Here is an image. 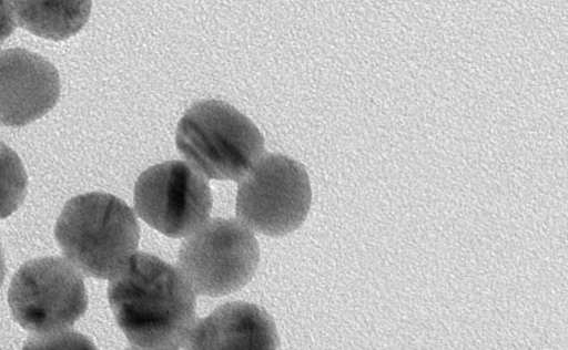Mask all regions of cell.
<instances>
[{
	"label": "cell",
	"instance_id": "13",
	"mask_svg": "<svg viewBox=\"0 0 568 350\" xmlns=\"http://www.w3.org/2000/svg\"><path fill=\"white\" fill-rule=\"evenodd\" d=\"M7 277V264H6V256L3 253L2 245H0V287L4 284Z\"/></svg>",
	"mask_w": 568,
	"mask_h": 350
},
{
	"label": "cell",
	"instance_id": "11",
	"mask_svg": "<svg viewBox=\"0 0 568 350\" xmlns=\"http://www.w3.org/2000/svg\"><path fill=\"white\" fill-rule=\"evenodd\" d=\"M29 177L20 156L0 143V219L13 215L28 195Z\"/></svg>",
	"mask_w": 568,
	"mask_h": 350
},
{
	"label": "cell",
	"instance_id": "12",
	"mask_svg": "<svg viewBox=\"0 0 568 350\" xmlns=\"http://www.w3.org/2000/svg\"><path fill=\"white\" fill-rule=\"evenodd\" d=\"M17 29L12 0H0V45L14 33Z\"/></svg>",
	"mask_w": 568,
	"mask_h": 350
},
{
	"label": "cell",
	"instance_id": "7",
	"mask_svg": "<svg viewBox=\"0 0 568 350\" xmlns=\"http://www.w3.org/2000/svg\"><path fill=\"white\" fill-rule=\"evenodd\" d=\"M134 204L139 216L170 238H182L209 218L213 198L203 176L183 162L146 169L138 179Z\"/></svg>",
	"mask_w": 568,
	"mask_h": 350
},
{
	"label": "cell",
	"instance_id": "10",
	"mask_svg": "<svg viewBox=\"0 0 568 350\" xmlns=\"http://www.w3.org/2000/svg\"><path fill=\"white\" fill-rule=\"evenodd\" d=\"M20 27L54 42L67 41L87 25L92 0H13Z\"/></svg>",
	"mask_w": 568,
	"mask_h": 350
},
{
	"label": "cell",
	"instance_id": "2",
	"mask_svg": "<svg viewBox=\"0 0 568 350\" xmlns=\"http://www.w3.org/2000/svg\"><path fill=\"white\" fill-rule=\"evenodd\" d=\"M55 237L67 258L84 275L111 279L136 251L141 233L125 202L91 193L65 205Z\"/></svg>",
	"mask_w": 568,
	"mask_h": 350
},
{
	"label": "cell",
	"instance_id": "1",
	"mask_svg": "<svg viewBox=\"0 0 568 350\" xmlns=\"http://www.w3.org/2000/svg\"><path fill=\"white\" fill-rule=\"evenodd\" d=\"M108 296L119 327L134 348L186 346L195 323L196 297L172 265L136 253L111 278Z\"/></svg>",
	"mask_w": 568,
	"mask_h": 350
},
{
	"label": "cell",
	"instance_id": "5",
	"mask_svg": "<svg viewBox=\"0 0 568 350\" xmlns=\"http://www.w3.org/2000/svg\"><path fill=\"white\" fill-rule=\"evenodd\" d=\"M260 262L256 238L236 219L213 218L181 246L178 266L199 295L222 297L247 285Z\"/></svg>",
	"mask_w": 568,
	"mask_h": 350
},
{
	"label": "cell",
	"instance_id": "4",
	"mask_svg": "<svg viewBox=\"0 0 568 350\" xmlns=\"http://www.w3.org/2000/svg\"><path fill=\"white\" fill-rule=\"evenodd\" d=\"M312 200L306 168L288 156L266 155L240 181L236 214L254 231L282 237L305 223Z\"/></svg>",
	"mask_w": 568,
	"mask_h": 350
},
{
	"label": "cell",
	"instance_id": "9",
	"mask_svg": "<svg viewBox=\"0 0 568 350\" xmlns=\"http://www.w3.org/2000/svg\"><path fill=\"white\" fill-rule=\"evenodd\" d=\"M186 347L203 350H271L278 347L272 317L261 307L227 302L194 323Z\"/></svg>",
	"mask_w": 568,
	"mask_h": 350
},
{
	"label": "cell",
	"instance_id": "6",
	"mask_svg": "<svg viewBox=\"0 0 568 350\" xmlns=\"http://www.w3.org/2000/svg\"><path fill=\"white\" fill-rule=\"evenodd\" d=\"M9 302L24 329L57 334L81 319L89 298L80 272L62 258L48 257L20 268L10 287Z\"/></svg>",
	"mask_w": 568,
	"mask_h": 350
},
{
	"label": "cell",
	"instance_id": "3",
	"mask_svg": "<svg viewBox=\"0 0 568 350\" xmlns=\"http://www.w3.org/2000/svg\"><path fill=\"white\" fill-rule=\"evenodd\" d=\"M176 147L205 177L240 182L264 153V138L252 121L231 105L203 101L180 121Z\"/></svg>",
	"mask_w": 568,
	"mask_h": 350
},
{
	"label": "cell",
	"instance_id": "8",
	"mask_svg": "<svg viewBox=\"0 0 568 350\" xmlns=\"http://www.w3.org/2000/svg\"><path fill=\"white\" fill-rule=\"evenodd\" d=\"M61 80L44 58L22 49L0 52V125L23 127L59 103Z\"/></svg>",
	"mask_w": 568,
	"mask_h": 350
}]
</instances>
